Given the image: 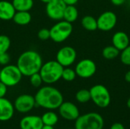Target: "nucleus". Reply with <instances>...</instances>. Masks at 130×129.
Returning a JSON list of instances; mask_svg holds the SVG:
<instances>
[{
  "instance_id": "obj_14",
  "label": "nucleus",
  "mask_w": 130,
  "mask_h": 129,
  "mask_svg": "<svg viewBox=\"0 0 130 129\" xmlns=\"http://www.w3.org/2000/svg\"><path fill=\"white\" fill-rule=\"evenodd\" d=\"M14 104L5 97L0 98V122H7L12 119L14 114Z\"/></svg>"
},
{
  "instance_id": "obj_24",
  "label": "nucleus",
  "mask_w": 130,
  "mask_h": 129,
  "mask_svg": "<svg viewBox=\"0 0 130 129\" xmlns=\"http://www.w3.org/2000/svg\"><path fill=\"white\" fill-rule=\"evenodd\" d=\"M75 99L78 103H86L91 100V94L90 90L87 89L79 90L75 94Z\"/></svg>"
},
{
  "instance_id": "obj_10",
  "label": "nucleus",
  "mask_w": 130,
  "mask_h": 129,
  "mask_svg": "<svg viewBox=\"0 0 130 129\" xmlns=\"http://www.w3.org/2000/svg\"><path fill=\"white\" fill-rule=\"evenodd\" d=\"M75 71L77 76L82 78H91L97 71V65L95 62L89 59H84L80 60L75 68Z\"/></svg>"
},
{
  "instance_id": "obj_30",
  "label": "nucleus",
  "mask_w": 130,
  "mask_h": 129,
  "mask_svg": "<svg viewBox=\"0 0 130 129\" xmlns=\"http://www.w3.org/2000/svg\"><path fill=\"white\" fill-rule=\"evenodd\" d=\"M11 61V56L7 52H4L0 54V65L2 66H5L6 65H8Z\"/></svg>"
},
{
  "instance_id": "obj_35",
  "label": "nucleus",
  "mask_w": 130,
  "mask_h": 129,
  "mask_svg": "<svg viewBox=\"0 0 130 129\" xmlns=\"http://www.w3.org/2000/svg\"><path fill=\"white\" fill-rule=\"evenodd\" d=\"M125 80L126 82L130 83V70L125 74Z\"/></svg>"
},
{
  "instance_id": "obj_11",
  "label": "nucleus",
  "mask_w": 130,
  "mask_h": 129,
  "mask_svg": "<svg viewBox=\"0 0 130 129\" xmlns=\"http://www.w3.org/2000/svg\"><path fill=\"white\" fill-rule=\"evenodd\" d=\"M13 104L16 111L20 113H27L36 106V101L32 95L21 94L15 99Z\"/></svg>"
},
{
  "instance_id": "obj_39",
  "label": "nucleus",
  "mask_w": 130,
  "mask_h": 129,
  "mask_svg": "<svg viewBox=\"0 0 130 129\" xmlns=\"http://www.w3.org/2000/svg\"><path fill=\"white\" fill-rule=\"evenodd\" d=\"M69 129H72V128H69ZM74 129H75V128H74Z\"/></svg>"
},
{
  "instance_id": "obj_7",
  "label": "nucleus",
  "mask_w": 130,
  "mask_h": 129,
  "mask_svg": "<svg viewBox=\"0 0 130 129\" xmlns=\"http://www.w3.org/2000/svg\"><path fill=\"white\" fill-rule=\"evenodd\" d=\"M91 100L100 108H107L111 101L110 94L108 89L102 84H96L90 90Z\"/></svg>"
},
{
  "instance_id": "obj_3",
  "label": "nucleus",
  "mask_w": 130,
  "mask_h": 129,
  "mask_svg": "<svg viewBox=\"0 0 130 129\" xmlns=\"http://www.w3.org/2000/svg\"><path fill=\"white\" fill-rule=\"evenodd\" d=\"M63 68L56 60H50L43 63L39 73L43 79V82L50 85L62 78Z\"/></svg>"
},
{
  "instance_id": "obj_32",
  "label": "nucleus",
  "mask_w": 130,
  "mask_h": 129,
  "mask_svg": "<svg viewBox=\"0 0 130 129\" xmlns=\"http://www.w3.org/2000/svg\"><path fill=\"white\" fill-rule=\"evenodd\" d=\"M110 129H125V127L123 124H121L120 122H116L111 125Z\"/></svg>"
},
{
  "instance_id": "obj_29",
  "label": "nucleus",
  "mask_w": 130,
  "mask_h": 129,
  "mask_svg": "<svg viewBox=\"0 0 130 129\" xmlns=\"http://www.w3.org/2000/svg\"><path fill=\"white\" fill-rule=\"evenodd\" d=\"M37 36L40 40H47L50 39V32L47 28H42L37 33Z\"/></svg>"
},
{
  "instance_id": "obj_36",
  "label": "nucleus",
  "mask_w": 130,
  "mask_h": 129,
  "mask_svg": "<svg viewBox=\"0 0 130 129\" xmlns=\"http://www.w3.org/2000/svg\"><path fill=\"white\" fill-rule=\"evenodd\" d=\"M42 129H54L53 126H49V125H43Z\"/></svg>"
},
{
  "instance_id": "obj_27",
  "label": "nucleus",
  "mask_w": 130,
  "mask_h": 129,
  "mask_svg": "<svg viewBox=\"0 0 130 129\" xmlns=\"http://www.w3.org/2000/svg\"><path fill=\"white\" fill-rule=\"evenodd\" d=\"M120 61L123 65L130 66V45L121 51Z\"/></svg>"
},
{
  "instance_id": "obj_22",
  "label": "nucleus",
  "mask_w": 130,
  "mask_h": 129,
  "mask_svg": "<svg viewBox=\"0 0 130 129\" xmlns=\"http://www.w3.org/2000/svg\"><path fill=\"white\" fill-rule=\"evenodd\" d=\"M41 119L44 125L54 126L58 122L59 117L55 112H53V110H49L43 114V116H41Z\"/></svg>"
},
{
  "instance_id": "obj_13",
  "label": "nucleus",
  "mask_w": 130,
  "mask_h": 129,
  "mask_svg": "<svg viewBox=\"0 0 130 129\" xmlns=\"http://www.w3.org/2000/svg\"><path fill=\"white\" fill-rule=\"evenodd\" d=\"M58 109L61 117L68 121H75L80 116L78 108L71 102H63Z\"/></svg>"
},
{
  "instance_id": "obj_25",
  "label": "nucleus",
  "mask_w": 130,
  "mask_h": 129,
  "mask_svg": "<svg viewBox=\"0 0 130 129\" xmlns=\"http://www.w3.org/2000/svg\"><path fill=\"white\" fill-rule=\"evenodd\" d=\"M76 76L77 75H76L75 69H72V68H69V67H66L63 68L62 73V78L64 81H68V82L73 81L75 79Z\"/></svg>"
},
{
  "instance_id": "obj_5",
  "label": "nucleus",
  "mask_w": 130,
  "mask_h": 129,
  "mask_svg": "<svg viewBox=\"0 0 130 129\" xmlns=\"http://www.w3.org/2000/svg\"><path fill=\"white\" fill-rule=\"evenodd\" d=\"M73 31V26L65 20L58 21L50 29V39L57 43L66 41L72 34Z\"/></svg>"
},
{
  "instance_id": "obj_4",
  "label": "nucleus",
  "mask_w": 130,
  "mask_h": 129,
  "mask_svg": "<svg viewBox=\"0 0 130 129\" xmlns=\"http://www.w3.org/2000/svg\"><path fill=\"white\" fill-rule=\"evenodd\" d=\"M104 122L103 117L97 113H88L75 120V129H103Z\"/></svg>"
},
{
  "instance_id": "obj_23",
  "label": "nucleus",
  "mask_w": 130,
  "mask_h": 129,
  "mask_svg": "<svg viewBox=\"0 0 130 129\" xmlns=\"http://www.w3.org/2000/svg\"><path fill=\"white\" fill-rule=\"evenodd\" d=\"M120 50L117 49L114 46H107L104 48L102 51V56L106 59H114L120 55Z\"/></svg>"
},
{
  "instance_id": "obj_15",
  "label": "nucleus",
  "mask_w": 130,
  "mask_h": 129,
  "mask_svg": "<svg viewBox=\"0 0 130 129\" xmlns=\"http://www.w3.org/2000/svg\"><path fill=\"white\" fill-rule=\"evenodd\" d=\"M19 125L21 129H42L44 125L40 116L28 115L21 119Z\"/></svg>"
},
{
  "instance_id": "obj_9",
  "label": "nucleus",
  "mask_w": 130,
  "mask_h": 129,
  "mask_svg": "<svg viewBox=\"0 0 130 129\" xmlns=\"http://www.w3.org/2000/svg\"><path fill=\"white\" fill-rule=\"evenodd\" d=\"M66 5L62 0H50L46 4V14L53 21H60L63 18Z\"/></svg>"
},
{
  "instance_id": "obj_31",
  "label": "nucleus",
  "mask_w": 130,
  "mask_h": 129,
  "mask_svg": "<svg viewBox=\"0 0 130 129\" xmlns=\"http://www.w3.org/2000/svg\"><path fill=\"white\" fill-rule=\"evenodd\" d=\"M7 90H8V87L2 81H0V98L5 97V96L7 94Z\"/></svg>"
},
{
  "instance_id": "obj_20",
  "label": "nucleus",
  "mask_w": 130,
  "mask_h": 129,
  "mask_svg": "<svg viewBox=\"0 0 130 129\" xmlns=\"http://www.w3.org/2000/svg\"><path fill=\"white\" fill-rule=\"evenodd\" d=\"M16 11H30L34 7V0H12Z\"/></svg>"
},
{
  "instance_id": "obj_2",
  "label": "nucleus",
  "mask_w": 130,
  "mask_h": 129,
  "mask_svg": "<svg viewBox=\"0 0 130 129\" xmlns=\"http://www.w3.org/2000/svg\"><path fill=\"white\" fill-rule=\"evenodd\" d=\"M43 63V58L40 54L35 50L29 49L23 52L18 56L16 65L23 76L30 77L39 72Z\"/></svg>"
},
{
  "instance_id": "obj_33",
  "label": "nucleus",
  "mask_w": 130,
  "mask_h": 129,
  "mask_svg": "<svg viewBox=\"0 0 130 129\" xmlns=\"http://www.w3.org/2000/svg\"><path fill=\"white\" fill-rule=\"evenodd\" d=\"M111 3L116 6H120L123 5L126 2V0H110Z\"/></svg>"
},
{
  "instance_id": "obj_16",
  "label": "nucleus",
  "mask_w": 130,
  "mask_h": 129,
  "mask_svg": "<svg viewBox=\"0 0 130 129\" xmlns=\"http://www.w3.org/2000/svg\"><path fill=\"white\" fill-rule=\"evenodd\" d=\"M16 10L11 2L6 0L0 1V20L11 21L12 20Z\"/></svg>"
},
{
  "instance_id": "obj_21",
  "label": "nucleus",
  "mask_w": 130,
  "mask_h": 129,
  "mask_svg": "<svg viewBox=\"0 0 130 129\" xmlns=\"http://www.w3.org/2000/svg\"><path fill=\"white\" fill-rule=\"evenodd\" d=\"M82 26L88 31H94L98 29L97 18L91 15H85L82 19Z\"/></svg>"
},
{
  "instance_id": "obj_8",
  "label": "nucleus",
  "mask_w": 130,
  "mask_h": 129,
  "mask_svg": "<svg viewBox=\"0 0 130 129\" xmlns=\"http://www.w3.org/2000/svg\"><path fill=\"white\" fill-rule=\"evenodd\" d=\"M77 59L76 50L69 46H66L60 48L56 56V60L63 67H70L73 65Z\"/></svg>"
},
{
  "instance_id": "obj_19",
  "label": "nucleus",
  "mask_w": 130,
  "mask_h": 129,
  "mask_svg": "<svg viewBox=\"0 0 130 129\" xmlns=\"http://www.w3.org/2000/svg\"><path fill=\"white\" fill-rule=\"evenodd\" d=\"M78 17V11L75 5H66L63 14V20L73 23Z\"/></svg>"
},
{
  "instance_id": "obj_1",
  "label": "nucleus",
  "mask_w": 130,
  "mask_h": 129,
  "mask_svg": "<svg viewBox=\"0 0 130 129\" xmlns=\"http://www.w3.org/2000/svg\"><path fill=\"white\" fill-rule=\"evenodd\" d=\"M34 98L36 106L48 110L59 109L60 105L64 102L62 93L57 88L50 84L41 87L36 93Z\"/></svg>"
},
{
  "instance_id": "obj_6",
  "label": "nucleus",
  "mask_w": 130,
  "mask_h": 129,
  "mask_svg": "<svg viewBox=\"0 0 130 129\" xmlns=\"http://www.w3.org/2000/svg\"><path fill=\"white\" fill-rule=\"evenodd\" d=\"M23 75L16 65H6L0 70V81L8 87L18 84Z\"/></svg>"
},
{
  "instance_id": "obj_38",
  "label": "nucleus",
  "mask_w": 130,
  "mask_h": 129,
  "mask_svg": "<svg viewBox=\"0 0 130 129\" xmlns=\"http://www.w3.org/2000/svg\"><path fill=\"white\" fill-rule=\"evenodd\" d=\"M127 106H128L129 109H130V97L128 99V100H127Z\"/></svg>"
},
{
  "instance_id": "obj_18",
  "label": "nucleus",
  "mask_w": 130,
  "mask_h": 129,
  "mask_svg": "<svg viewBox=\"0 0 130 129\" xmlns=\"http://www.w3.org/2000/svg\"><path fill=\"white\" fill-rule=\"evenodd\" d=\"M13 21L21 26H24L27 25L28 24L30 23L32 20V16L29 11H16L13 18Z\"/></svg>"
},
{
  "instance_id": "obj_26",
  "label": "nucleus",
  "mask_w": 130,
  "mask_h": 129,
  "mask_svg": "<svg viewBox=\"0 0 130 129\" xmlns=\"http://www.w3.org/2000/svg\"><path fill=\"white\" fill-rule=\"evenodd\" d=\"M11 46L10 38L4 34L0 35V54L7 52Z\"/></svg>"
},
{
  "instance_id": "obj_34",
  "label": "nucleus",
  "mask_w": 130,
  "mask_h": 129,
  "mask_svg": "<svg viewBox=\"0 0 130 129\" xmlns=\"http://www.w3.org/2000/svg\"><path fill=\"white\" fill-rule=\"evenodd\" d=\"M66 5H75L79 0H62Z\"/></svg>"
},
{
  "instance_id": "obj_28",
  "label": "nucleus",
  "mask_w": 130,
  "mask_h": 129,
  "mask_svg": "<svg viewBox=\"0 0 130 129\" xmlns=\"http://www.w3.org/2000/svg\"><path fill=\"white\" fill-rule=\"evenodd\" d=\"M29 78H30V83L34 87H40L43 83V79L39 72L30 75Z\"/></svg>"
},
{
  "instance_id": "obj_12",
  "label": "nucleus",
  "mask_w": 130,
  "mask_h": 129,
  "mask_svg": "<svg viewBox=\"0 0 130 129\" xmlns=\"http://www.w3.org/2000/svg\"><path fill=\"white\" fill-rule=\"evenodd\" d=\"M97 21L98 29L107 32L115 27L117 23V16L112 11H106L97 18Z\"/></svg>"
},
{
  "instance_id": "obj_17",
  "label": "nucleus",
  "mask_w": 130,
  "mask_h": 129,
  "mask_svg": "<svg viewBox=\"0 0 130 129\" xmlns=\"http://www.w3.org/2000/svg\"><path fill=\"white\" fill-rule=\"evenodd\" d=\"M129 37L123 31L116 32L112 36V43L120 51L123 50L129 45Z\"/></svg>"
},
{
  "instance_id": "obj_37",
  "label": "nucleus",
  "mask_w": 130,
  "mask_h": 129,
  "mask_svg": "<svg viewBox=\"0 0 130 129\" xmlns=\"http://www.w3.org/2000/svg\"><path fill=\"white\" fill-rule=\"evenodd\" d=\"M41 2H43V3H45V4H46V3H48L50 0H40Z\"/></svg>"
}]
</instances>
